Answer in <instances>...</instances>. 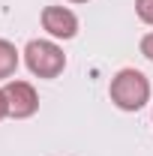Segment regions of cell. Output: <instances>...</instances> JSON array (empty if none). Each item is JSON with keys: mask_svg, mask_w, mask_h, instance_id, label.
<instances>
[{"mask_svg": "<svg viewBox=\"0 0 153 156\" xmlns=\"http://www.w3.org/2000/svg\"><path fill=\"white\" fill-rule=\"evenodd\" d=\"M138 48H141V54H144V57H147V60L153 63V30L141 36V42H138Z\"/></svg>", "mask_w": 153, "mask_h": 156, "instance_id": "52a82bcc", "label": "cell"}, {"mask_svg": "<svg viewBox=\"0 0 153 156\" xmlns=\"http://www.w3.org/2000/svg\"><path fill=\"white\" fill-rule=\"evenodd\" d=\"M9 117V108H6V96H3V87H0V120Z\"/></svg>", "mask_w": 153, "mask_h": 156, "instance_id": "ba28073f", "label": "cell"}, {"mask_svg": "<svg viewBox=\"0 0 153 156\" xmlns=\"http://www.w3.org/2000/svg\"><path fill=\"white\" fill-rule=\"evenodd\" d=\"M135 12H138V18L144 24L153 27V0H135Z\"/></svg>", "mask_w": 153, "mask_h": 156, "instance_id": "8992f818", "label": "cell"}, {"mask_svg": "<svg viewBox=\"0 0 153 156\" xmlns=\"http://www.w3.org/2000/svg\"><path fill=\"white\" fill-rule=\"evenodd\" d=\"M3 96H6V108L9 117L15 120H27L39 111V93L30 81H21V78H9L3 84Z\"/></svg>", "mask_w": 153, "mask_h": 156, "instance_id": "3957f363", "label": "cell"}, {"mask_svg": "<svg viewBox=\"0 0 153 156\" xmlns=\"http://www.w3.org/2000/svg\"><path fill=\"white\" fill-rule=\"evenodd\" d=\"M42 30L51 39H75L78 36V15L69 6H45L42 9Z\"/></svg>", "mask_w": 153, "mask_h": 156, "instance_id": "277c9868", "label": "cell"}, {"mask_svg": "<svg viewBox=\"0 0 153 156\" xmlns=\"http://www.w3.org/2000/svg\"><path fill=\"white\" fill-rule=\"evenodd\" d=\"M21 63V51L9 42V39H0V78H9L15 75V69H18Z\"/></svg>", "mask_w": 153, "mask_h": 156, "instance_id": "5b68a950", "label": "cell"}, {"mask_svg": "<svg viewBox=\"0 0 153 156\" xmlns=\"http://www.w3.org/2000/svg\"><path fill=\"white\" fill-rule=\"evenodd\" d=\"M69 3H87V0H69Z\"/></svg>", "mask_w": 153, "mask_h": 156, "instance_id": "9c48e42d", "label": "cell"}, {"mask_svg": "<svg viewBox=\"0 0 153 156\" xmlns=\"http://www.w3.org/2000/svg\"><path fill=\"white\" fill-rule=\"evenodd\" d=\"M21 54H24V66L36 78H57L66 69V54L54 39H30Z\"/></svg>", "mask_w": 153, "mask_h": 156, "instance_id": "7a4b0ae2", "label": "cell"}, {"mask_svg": "<svg viewBox=\"0 0 153 156\" xmlns=\"http://www.w3.org/2000/svg\"><path fill=\"white\" fill-rule=\"evenodd\" d=\"M108 96L120 111H141L147 102H150V81L141 69H120L111 84H108Z\"/></svg>", "mask_w": 153, "mask_h": 156, "instance_id": "6da1fadb", "label": "cell"}]
</instances>
